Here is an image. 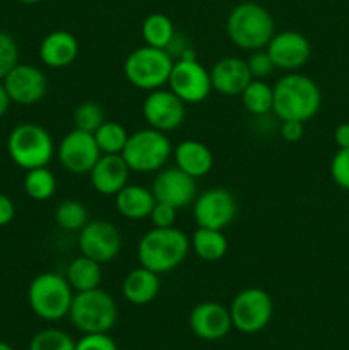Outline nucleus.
Instances as JSON below:
<instances>
[{"mask_svg":"<svg viewBox=\"0 0 349 350\" xmlns=\"http://www.w3.org/2000/svg\"><path fill=\"white\" fill-rule=\"evenodd\" d=\"M92 135L101 154H122L130 137L125 126L112 120H105V123Z\"/></svg>","mask_w":349,"mask_h":350,"instance_id":"7c9ffc66","label":"nucleus"},{"mask_svg":"<svg viewBox=\"0 0 349 350\" xmlns=\"http://www.w3.org/2000/svg\"><path fill=\"white\" fill-rule=\"evenodd\" d=\"M246 65H248V70L253 79H263V81L276 70V67H274L272 60H270L269 53L266 50L253 51L248 57V60H246Z\"/></svg>","mask_w":349,"mask_h":350,"instance_id":"c9c22d12","label":"nucleus"},{"mask_svg":"<svg viewBox=\"0 0 349 350\" xmlns=\"http://www.w3.org/2000/svg\"><path fill=\"white\" fill-rule=\"evenodd\" d=\"M212 91L221 96L235 98L243 92V89L252 81V74L248 70L246 60L240 57H224L216 62L211 68Z\"/></svg>","mask_w":349,"mask_h":350,"instance_id":"aec40b11","label":"nucleus"},{"mask_svg":"<svg viewBox=\"0 0 349 350\" xmlns=\"http://www.w3.org/2000/svg\"><path fill=\"white\" fill-rule=\"evenodd\" d=\"M226 33L235 46L246 51L266 50L270 38L276 34L274 17L257 2H242L235 5L226 21Z\"/></svg>","mask_w":349,"mask_h":350,"instance_id":"7ed1b4c3","label":"nucleus"},{"mask_svg":"<svg viewBox=\"0 0 349 350\" xmlns=\"http://www.w3.org/2000/svg\"><path fill=\"white\" fill-rule=\"evenodd\" d=\"M0 350H14L12 347H10L9 344H7V342H3V340H0Z\"/></svg>","mask_w":349,"mask_h":350,"instance_id":"37998d69","label":"nucleus"},{"mask_svg":"<svg viewBox=\"0 0 349 350\" xmlns=\"http://www.w3.org/2000/svg\"><path fill=\"white\" fill-rule=\"evenodd\" d=\"M188 327L192 334L205 342L224 338L233 328L231 314L226 306L216 301H204L190 311Z\"/></svg>","mask_w":349,"mask_h":350,"instance_id":"a211bd4d","label":"nucleus"},{"mask_svg":"<svg viewBox=\"0 0 349 350\" xmlns=\"http://www.w3.org/2000/svg\"><path fill=\"white\" fill-rule=\"evenodd\" d=\"M122 250V234L115 224L108 221H89L79 231V252L98 263H108L118 256Z\"/></svg>","mask_w":349,"mask_h":350,"instance_id":"ddd939ff","label":"nucleus"},{"mask_svg":"<svg viewBox=\"0 0 349 350\" xmlns=\"http://www.w3.org/2000/svg\"><path fill=\"white\" fill-rule=\"evenodd\" d=\"M7 150L12 163L26 171L48 166L57 152L50 132L38 123L14 126L7 139Z\"/></svg>","mask_w":349,"mask_h":350,"instance_id":"39448f33","label":"nucleus"},{"mask_svg":"<svg viewBox=\"0 0 349 350\" xmlns=\"http://www.w3.org/2000/svg\"><path fill=\"white\" fill-rule=\"evenodd\" d=\"M266 51L276 68L298 72L310 60L311 44L308 38L298 31H281L270 38Z\"/></svg>","mask_w":349,"mask_h":350,"instance_id":"2eb2a0df","label":"nucleus"},{"mask_svg":"<svg viewBox=\"0 0 349 350\" xmlns=\"http://www.w3.org/2000/svg\"><path fill=\"white\" fill-rule=\"evenodd\" d=\"M130 167L122 154H101L98 163L92 166L89 178L91 185L99 195L115 197L123 187L129 185Z\"/></svg>","mask_w":349,"mask_h":350,"instance_id":"6ab92c4d","label":"nucleus"},{"mask_svg":"<svg viewBox=\"0 0 349 350\" xmlns=\"http://www.w3.org/2000/svg\"><path fill=\"white\" fill-rule=\"evenodd\" d=\"M151 191L156 202H163L178 211L194 204L197 197V181L177 166L166 167L157 171Z\"/></svg>","mask_w":349,"mask_h":350,"instance_id":"dca6fc26","label":"nucleus"},{"mask_svg":"<svg viewBox=\"0 0 349 350\" xmlns=\"http://www.w3.org/2000/svg\"><path fill=\"white\" fill-rule=\"evenodd\" d=\"M171 156V140L166 133L151 126L132 133L122 152V157L133 173H156L166 166Z\"/></svg>","mask_w":349,"mask_h":350,"instance_id":"6e6552de","label":"nucleus"},{"mask_svg":"<svg viewBox=\"0 0 349 350\" xmlns=\"http://www.w3.org/2000/svg\"><path fill=\"white\" fill-rule=\"evenodd\" d=\"M19 64V46L5 31H0V81Z\"/></svg>","mask_w":349,"mask_h":350,"instance_id":"72a5a7b5","label":"nucleus"},{"mask_svg":"<svg viewBox=\"0 0 349 350\" xmlns=\"http://www.w3.org/2000/svg\"><path fill=\"white\" fill-rule=\"evenodd\" d=\"M68 318L82 334H108L115 327L118 310L112 294L98 287L74 294Z\"/></svg>","mask_w":349,"mask_h":350,"instance_id":"423d86ee","label":"nucleus"},{"mask_svg":"<svg viewBox=\"0 0 349 350\" xmlns=\"http://www.w3.org/2000/svg\"><path fill=\"white\" fill-rule=\"evenodd\" d=\"M75 350H118L115 340L108 334H84L75 342Z\"/></svg>","mask_w":349,"mask_h":350,"instance_id":"e433bc0d","label":"nucleus"},{"mask_svg":"<svg viewBox=\"0 0 349 350\" xmlns=\"http://www.w3.org/2000/svg\"><path fill=\"white\" fill-rule=\"evenodd\" d=\"M65 279L68 280L74 293H84V291L98 289L101 286L103 272L101 263L94 262V260L88 258V256L81 255L75 256L70 263H68L67 270H65Z\"/></svg>","mask_w":349,"mask_h":350,"instance_id":"393cba45","label":"nucleus"},{"mask_svg":"<svg viewBox=\"0 0 349 350\" xmlns=\"http://www.w3.org/2000/svg\"><path fill=\"white\" fill-rule=\"evenodd\" d=\"M334 142L339 149H349V123H341L335 126Z\"/></svg>","mask_w":349,"mask_h":350,"instance_id":"a19ab883","label":"nucleus"},{"mask_svg":"<svg viewBox=\"0 0 349 350\" xmlns=\"http://www.w3.org/2000/svg\"><path fill=\"white\" fill-rule=\"evenodd\" d=\"M14 215H16V205H14L12 198L0 193V228L10 224Z\"/></svg>","mask_w":349,"mask_h":350,"instance_id":"ea45409f","label":"nucleus"},{"mask_svg":"<svg viewBox=\"0 0 349 350\" xmlns=\"http://www.w3.org/2000/svg\"><path fill=\"white\" fill-rule=\"evenodd\" d=\"M332 181L341 190L349 191V149H339L331 161Z\"/></svg>","mask_w":349,"mask_h":350,"instance_id":"f704fd0d","label":"nucleus"},{"mask_svg":"<svg viewBox=\"0 0 349 350\" xmlns=\"http://www.w3.org/2000/svg\"><path fill=\"white\" fill-rule=\"evenodd\" d=\"M159 273L153 272V270L146 269V267L130 270L122 284L123 297L130 304H135V306H144V304L153 303L157 297V294H159Z\"/></svg>","mask_w":349,"mask_h":350,"instance_id":"5701e85b","label":"nucleus"},{"mask_svg":"<svg viewBox=\"0 0 349 350\" xmlns=\"http://www.w3.org/2000/svg\"><path fill=\"white\" fill-rule=\"evenodd\" d=\"M74 289L65 275L57 272H43L34 277L27 289V303L31 311L44 321H58L68 317Z\"/></svg>","mask_w":349,"mask_h":350,"instance_id":"20e7f679","label":"nucleus"},{"mask_svg":"<svg viewBox=\"0 0 349 350\" xmlns=\"http://www.w3.org/2000/svg\"><path fill=\"white\" fill-rule=\"evenodd\" d=\"M142 40L144 44L153 48H159V50H168L173 38L177 36V29L174 24L166 14L153 12L144 19L142 23Z\"/></svg>","mask_w":349,"mask_h":350,"instance_id":"bb28decb","label":"nucleus"},{"mask_svg":"<svg viewBox=\"0 0 349 350\" xmlns=\"http://www.w3.org/2000/svg\"><path fill=\"white\" fill-rule=\"evenodd\" d=\"M190 252V239L181 229L154 228L140 238L137 256L140 267L156 273H168L180 267Z\"/></svg>","mask_w":349,"mask_h":350,"instance_id":"f03ea898","label":"nucleus"},{"mask_svg":"<svg viewBox=\"0 0 349 350\" xmlns=\"http://www.w3.org/2000/svg\"><path fill=\"white\" fill-rule=\"evenodd\" d=\"M194 219L197 228L222 229L228 228L238 214V204L229 190L222 187L209 188L204 193L195 197Z\"/></svg>","mask_w":349,"mask_h":350,"instance_id":"9b49d317","label":"nucleus"},{"mask_svg":"<svg viewBox=\"0 0 349 350\" xmlns=\"http://www.w3.org/2000/svg\"><path fill=\"white\" fill-rule=\"evenodd\" d=\"M305 132V123L294 122V120H286L281 123V137L286 142H298L301 140Z\"/></svg>","mask_w":349,"mask_h":350,"instance_id":"58836bf2","label":"nucleus"},{"mask_svg":"<svg viewBox=\"0 0 349 350\" xmlns=\"http://www.w3.org/2000/svg\"><path fill=\"white\" fill-rule=\"evenodd\" d=\"M142 116L151 129L164 133L173 132L183 125L187 105L174 92L161 88L146 96L142 103Z\"/></svg>","mask_w":349,"mask_h":350,"instance_id":"4468645a","label":"nucleus"},{"mask_svg":"<svg viewBox=\"0 0 349 350\" xmlns=\"http://www.w3.org/2000/svg\"><path fill=\"white\" fill-rule=\"evenodd\" d=\"M55 224L67 232H79L89 222V212L79 200H65L55 208Z\"/></svg>","mask_w":349,"mask_h":350,"instance_id":"c756f323","label":"nucleus"},{"mask_svg":"<svg viewBox=\"0 0 349 350\" xmlns=\"http://www.w3.org/2000/svg\"><path fill=\"white\" fill-rule=\"evenodd\" d=\"M149 219L154 228H173L174 221H177V208L163 204V202H156Z\"/></svg>","mask_w":349,"mask_h":350,"instance_id":"4c0bfd02","label":"nucleus"},{"mask_svg":"<svg viewBox=\"0 0 349 350\" xmlns=\"http://www.w3.org/2000/svg\"><path fill=\"white\" fill-rule=\"evenodd\" d=\"M243 108L253 116H263L272 111L274 89L263 79H252L250 84L240 94Z\"/></svg>","mask_w":349,"mask_h":350,"instance_id":"cd10ccee","label":"nucleus"},{"mask_svg":"<svg viewBox=\"0 0 349 350\" xmlns=\"http://www.w3.org/2000/svg\"><path fill=\"white\" fill-rule=\"evenodd\" d=\"M29 350H75V342L58 328H44L31 338Z\"/></svg>","mask_w":349,"mask_h":350,"instance_id":"473e14b6","label":"nucleus"},{"mask_svg":"<svg viewBox=\"0 0 349 350\" xmlns=\"http://www.w3.org/2000/svg\"><path fill=\"white\" fill-rule=\"evenodd\" d=\"M21 3H26V5H33V3H38L41 2V0H19Z\"/></svg>","mask_w":349,"mask_h":350,"instance_id":"c03bdc74","label":"nucleus"},{"mask_svg":"<svg viewBox=\"0 0 349 350\" xmlns=\"http://www.w3.org/2000/svg\"><path fill=\"white\" fill-rule=\"evenodd\" d=\"M173 64L174 58L166 50L144 44L125 58L123 74L133 88L151 92L168 84Z\"/></svg>","mask_w":349,"mask_h":350,"instance_id":"0eeeda50","label":"nucleus"},{"mask_svg":"<svg viewBox=\"0 0 349 350\" xmlns=\"http://www.w3.org/2000/svg\"><path fill=\"white\" fill-rule=\"evenodd\" d=\"M79 57V41L72 33L57 29L48 33L40 44V58L47 67L65 68Z\"/></svg>","mask_w":349,"mask_h":350,"instance_id":"412c9836","label":"nucleus"},{"mask_svg":"<svg viewBox=\"0 0 349 350\" xmlns=\"http://www.w3.org/2000/svg\"><path fill=\"white\" fill-rule=\"evenodd\" d=\"M156 198L149 188L142 185H127L115 195V207L122 217L129 221H142L151 215Z\"/></svg>","mask_w":349,"mask_h":350,"instance_id":"b1692460","label":"nucleus"},{"mask_svg":"<svg viewBox=\"0 0 349 350\" xmlns=\"http://www.w3.org/2000/svg\"><path fill=\"white\" fill-rule=\"evenodd\" d=\"M57 157L60 166L68 173L89 174L101 157V150L92 133L74 129L58 144Z\"/></svg>","mask_w":349,"mask_h":350,"instance_id":"f8f14e48","label":"nucleus"},{"mask_svg":"<svg viewBox=\"0 0 349 350\" xmlns=\"http://www.w3.org/2000/svg\"><path fill=\"white\" fill-rule=\"evenodd\" d=\"M272 113L281 120L307 123L317 116L322 106V92L317 82L300 72H289L272 85Z\"/></svg>","mask_w":349,"mask_h":350,"instance_id":"f257e3e1","label":"nucleus"},{"mask_svg":"<svg viewBox=\"0 0 349 350\" xmlns=\"http://www.w3.org/2000/svg\"><path fill=\"white\" fill-rule=\"evenodd\" d=\"M10 99L16 105L31 106L40 103L48 91V79L43 70L29 64H17L2 79Z\"/></svg>","mask_w":349,"mask_h":350,"instance_id":"f3484780","label":"nucleus"},{"mask_svg":"<svg viewBox=\"0 0 349 350\" xmlns=\"http://www.w3.org/2000/svg\"><path fill=\"white\" fill-rule=\"evenodd\" d=\"M173 157L178 170L195 180L211 173L212 166H214V156H212L211 149L201 140H181L173 149Z\"/></svg>","mask_w":349,"mask_h":350,"instance_id":"4be33fe9","label":"nucleus"},{"mask_svg":"<svg viewBox=\"0 0 349 350\" xmlns=\"http://www.w3.org/2000/svg\"><path fill=\"white\" fill-rule=\"evenodd\" d=\"M74 129L82 130V132L94 133L99 126L105 123V111L101 105L94 101H84L74 109Z\"/></svg>","mask_w":349,"mask_h":350,"instance_id":"2f4dec72","label":"nucleus"},{"mask_svg":"<svg viewBox=\"0 0 349 350\" xmlns=\"http://www.w3.org/2000/svg\"><path fill=\"white\" fill-rule=\"evenodd\" d=\"M272 297L267 291L259 289V287L240 291L229 308L233 328L246 335L262 332L272 320Z\"/></svg>","mask_w":349,"mask_h":350,"instance_id":"1a4fd4ad","label":"nucleus"},{"mask_svg":"<svg viewBox=\"0 0 349 350\" xmlns=\"http://www.w3.org/2000/svg\"><path fill=\"white\" fill-rule=\"evenodd\" d=\"M10 105H12V99H10L5 85H3V82L0 81V118H2L7 111H9Z\"/></svg>","mask_w":349,"mask_h":350,"instance_id":"79ce46f5","label":"nucleus"},{"mask_svg":"<svg viewBox=\"0 0 349 350\" xmlns=\"http://www.w3.org/2000/svg\"><path fill=\"white\" fill-rule=\"evenodd\" d=\"M23 185L27 197L36 202L50 200L57 191V178L48 170V166L26 171Z\"/></svg>","mask_w":349,"mask_h":350,"instance_id":"c85d7f7f","label":"nucleus"},{"mask_svg":"<svg viewBox=\"0 0 349 350\" xmlns=\"http://www.w3.org/2000/svg\"><path fill=\"white\" fill-rule=\"evenodd\" d=\"M228 248V238L219 229L197 228L190 238V250L204 262H219L226 256Z\"/></svg>","mask_w":349,"mask_h":350,"instance_id":"a878e982","label":"nucleus"},{"mask_svg":"<svg viewBox=\"0 0 349 350\" xmlns=\"http://www.w3.org/2000/svg\"><path fill=\"white\" fill-rule=\"evenodd\" d=\"M170 91L185 105H198L212 92L211 72L197 60H174L168 79Z\"/></svg>","mask_w":349,"mask_h":350,"instance_id":"9d476101","label":"nucleus"}]
</instances>
